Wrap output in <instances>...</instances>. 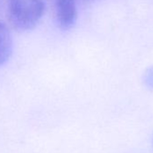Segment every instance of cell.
Masks as SVG:
<instances>
[{
	"label": "cell",
	"mask_w": 153,
	"mask_h": 153,
	"mask_svg": "<svg viewBox=\"0 0 153 153\" xmlns=\"http://www.w3.org/2000/svg\"><path fill=\"white\" fill-rule=\"evenodd\" d=\"M143 82L149 89L153 90V66L145 71L143 76Z\"/></svg>",
	"instance_id": "277c9868"
},
{
	"label": "cell",
	"mask_w": 153,
	"mask_h": 153,
	"mask_svg": "<svg viewBox=\"0 0 153 153\" xmlns=\"http://www.w3.org/2000/svg\"><path fill=\"white\" fill-rule=\"evenodd\" d=\"M13 53V38L7 25L0 21V66L6 64Z\"/></svg>",
	"instance_id": "3957f363"
},
{
	"label": "cell",
	"mask_w": 153,
	"mask_h": 153,
	"mask_svg": "<svg viewBox=\"0 0 153 153\" xmlns=\"http://www.w3.org/2000/svg\"><path fill=\"white\" fill-rule=\"evenodd\" d=\"M44 9L43 0H10V22L18 31L32 30L41 20Z\"/></svg>",
	"instance_id": "6da1fadb"
},
{
	"label": "cell",
	"mask_w": 153,
	"mask_h": 153,
	"mask_svg": "<svg viewBox=\"0 0 153 153\" xmlns=\"http://www.w3.org/2000/svg\"><path fill=\"white\" fill-rule=\"evenodd\" d=\"M56 18L62 30H69L74 26L78 17L75 0H54Z\"/></svg>",
	"instance_id": "7a4b0ae2"
}]
</instances>
